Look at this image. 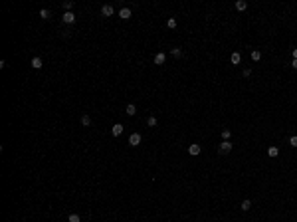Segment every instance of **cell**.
Wrapping results in <instances>:
<instances>
[{"instance_id": "6da1fadb", "label": "cell", "mask_w": 297, "mask_h": 222, "mask_svg": "<svg viewBox=\"0 0 297 222\" xmlns=\"http://www.w3.org/2000/svg\"><path fill=\"white\" fill-rule=\"evenodd\" d=\"M129 145L131 147H139L141 145V135H139V133H133L131 137H129Z\"/></svg>"}, {"instance_id": "7a4b0ae2", "label": "cell", "mask_w": 297, "mask_h": 222, "mask_svg": "<svg viewBox=\"0 0 297 222\" xmlns=\"http://www.w3.org/2000/svg\"><path fill=\"white\" fill-rule=\"evenodd\" d=\"M101 14H103V16H113L115 14V8L111 4H103V6H101Z\"/></svg>"}, {"instance_id": "3957f363", "label": "cell", "mask_w": 297, "mask_h": 222, "mask_svg": "<svg viewBox=\"0 0 297 222\" xmlns=\"http://www.w3.org/2000/svg\"><path fill=\"white\" fill-rule=\"evenodd\" d=\"M232 147H234V145H232L230 141H222L218 149H220V153H224V155H226V153H230V151H232Z\"/></svg>"}, {"instance_id": "277c9868", "label": "cell", "mask_w": 297, "mask_h": 222, "mask_svg": "<svg viewBox=\"0 0 297 222\" xmlns=\"http://www.w3.org/2000/svg\"><path fill=\"white\" fill-rule=\"evenodd\" d=\"M61 20H63L66 24H73L76 22V14H73V12H66V14L61 16Z\"/></svg>"}, {"instance_id": "5b68a950", "label": "cell", "mask_w": 297, "mask_h": 222, "mask_svg": "<svg viewBox=\"0 0 297 222\" xmlns=\"http://www.w3.org/2000/svg\"><path fill=\"white\" fill-rule=\"evenodd\" d=\"M200 151H202V149H200V145H198V143H192V145L188 147V153L192 157H196V155H200Z\"/></svg>"}, {"instance_id": "8992f818", "label": "cell", "mask_w": 297, "mask_h": 222, "mask_svg": "<svg viewBox=\"0 0 297 222\" xmlns=\"http://www.w3.org/2000/svg\"><path fill=\"white\" fill-rule=\"evenodd\" d=\"M165 61H166V54H162V52L155 54V64H156V66H162Z\"/></svg>"}, {"instance_id": "52a82bcc", "label": "cell", "mask_w": 297, "mask_h": 222, "mask_svg": "<svg viewBox=\"0 0 297 222\" xmlns=\"http://www.w3.org/2000/svg\"><path fill=\"white\" fill-rule=\"evenodd\" d=\"M42 66H44V61H42V58H40V56L32 58V67H34V70H42Z\"/></svg>"}, {"instance_id": "ba28073f", "label": "cell", "mask_w": 297, "mask_h": 222, "mask_svg": "<svg viewBox=\"0 0 297 222\" xmlns=\"http://www.w3.org/2000/svg\"><path fill=\"white\" fill-rule=\"evenodd\" d=\"M119 16H121L123 20H129V18H131V8H127V6L121 8V10H119Z\"/></svg>"}, {"instance_id": "9c48e42d", "label": "cell", "mask_w": 297, "mask_h": 222, "mask_svg": "<svg viewBox=\"0 0 297 222\" xmlns=\"http://www.w3.org/2000/svg\"><path fill=\"white\" fill-rule=\"evenodd\" d=\"M230 61L234 64V66H238V64L242 61V54H240V52H234V54L230 56Z\"/></svg>"}, {"instance_id": "30bf717a", "label": "cell", "mask_w": 297, "mask_h": 222, "mask_svg": "<svg viewBox=\"0 0 297 222\" xmlns=\"http://www.w3.org/2000/svg\"><path fill=\"white\" fill-rule=\"evenodd\" d=\"M111 133H113L115 137H119V135L123 133V125H121V123H115V125H113V129H111Z\"/></svg>"}, {"instance_id": "8fae6325", "label": "cell", "mask_w": 297, "mask_h": 222, "mask_svg": "<svg viewBox=\"0 0 297 222\" xmlns=\"http://www.w3.org/2000/svg\"><path fill=\"white\" fill-rule=\"evenodd\" d=\"M125 113H127V115H131V117H133V115L137 113V107H135L133 103H129L127 107H125Z\"/></svg>"}, {"instance_id": "7c38bea8", "label": "cell", "mask_w": 297, "mask_h": 222, "mask_svg": "<svg viewBox=\"0 0 297 222\" xmlns=\"http://www.w3.org/2000/svg\"><path fill=\"white\" fill-rule=\"evenodd\" d=\"M268 155L271 157V159H275V157L279 155V149H277V147H269V149H268Z\"/></svg>"}, {"instance_id": "4fadbf2b", "label": "cell", "mask_w": 297, "mask_h": 222, "mask_svg": "<svg viewBox=\"0 0 297 222\" xmlns=\"http://www.w3.org/2000/svg\"><path fill=\"white\" fill-rule=\"evenodd\" d=\"M81 125H83V127H89L91 125V117L89 115H83V117H81Z\"/></svg>"}, {"instance_id": "5bb4252c", "label": "cell", "mask_w": 297, "mask_h": 222, "mask_svg": "<svg viewBox=\"0 0 297 222\" xmlns=\"http://www.w3.org/2000/svg\"><path fill=\"white\" fill-rule=\"evenodd\" d=\"M240 208H242V210H244V212H248V210H250V208H252V202H250V200H244V202L240 204Z\"/></svg>"}, {"instance_id": "9a60e30c", "label": "cell", "mask_w": 297, "mask_h": 222, "mask_svg": "<svg viewBox=\"0 0 297 222\" xmlns=\"http://www.w3.org/2000/svg\"><path fill=\"white\" fill-rule=\"evenodd\" d=\"M222 137H224V141H230L232 131H230V129H222Z\"/></svg>"}, {"instance_id": "2e32d148", "label": "cell", "mask_w": 297, "mask_h": 222, "mask_svg": "<svg viewBox=\"0 0 297 222\" xmlns=\"http://www.w3.org/2000/svg\"><path fill=\"white\" fill-rule=\"evenodd\" d=\"M236 8H238V10H246V8H248V2H244V0H238V2H236Z\"/></svg>"}, {"instance_id": "e0dca14e", "label": "cell", "mask_w": 297, "mask_h": 222, "mask_svg": "<svg viewBox=\"0 0 297 222\" xmlns=\"http://www.w3.org/2000/svg\"><path fill=\"white\" fill-rule=\"evenodd\" d=\"M259 58H261V52H259V50H254V52H252V60L259 61Z\"/></svg>"}, {"instance_id": "ac0fdd59", "label": "cell", "mask_w": 297, "mask_h": 222, "mask_svg": "<svg viewBox=\"0 0 297 222\" xmlns=\"http://www.w3.org/2000/svg\"><path fill=\"white\" fill-rule=\"evenodd\" d=\"M170 54H172L175 58H180V56H182V50H180V48H172V50H170Z\"/></svg>"}, {"instance_id": "d6986e66", "label": "cell", "mask_w": 297, "mask_h": 222, "mask_svg": "<svg viewBox=\"0 0 297 222\" xmlns=\"http://www.w3.org/2000/svg\"><path fill=\"white\" fill-rule=\"evenodd\" d=\"M166 26H169L170 30H175L176 28V20L175 18H169V20H166Z\"/></svg>"}, {"instance_id": "ffe728a7", "label": "cell", "mask_w": 297, "mask_h": 222, "mask_svg": "<svg viewBox=\"0 0 297 222\" xmlns=\"http://www.w3.org/2000/svg\"><path fill=\"white\" fill-rule=\"evenodd\" d=\"M63 8H66V12H71V8H73V2H71V0H66V2H63Z\"/></svg>"}, {"instance_id": "44dd1931", "label": "cell", "mask_w": 297, "mask_h": 222, "mask_svg": "<svg viewBox=\"0 0 297 222\" xmlns=\"http://www.w3.org/2000/svg\"><path fill=\"white\" fill-rule=\"evenodd\" d=\"M40 16H42L44 20H48V18H50V10H48V8H42V10H40Z\"/></svg>"}, {"instance_id": "7402d4cb", "label": "cell", "mask_w": 297, "mask_h": 222, "mask_svg": "<svg viewBox=\"0 0 297 222\" xmlns=\"http://www.w3.org/2000/svg\"><path fill=\"white\" fill-rule=\"evenodd\" d=\"M67 220H70V222H81V218H79V214H70Z\"/></svg>"}, {"instance_id": "603a6c76", "label": "cell", "mask_w": 297, "mask_h": 222, "mask_svg": "<svg viewBox=\"0 0 297 222\" xmlns=\"http://www.w3.org/2000/svg\"><path fill=\"white\" fill-rule=\"evenodd\" d=\"M147 125L149 127H156V117H149L147 119Z\"/></svg>"}, {"instance_id": "cb8c5ba5", "label": "cell", "mask_w": 297, "mask_h": 222, "mask_svg": "<svg viewBox=\"0 0 297 222\" xmlns=\"http://www.w3.org/2000/svg\"><path fill=\"white\" fill-rule=\"evenodd\" d=\"M289 145H291V147H297V135H293V137L289 139Z\"/></svg>"}, {"instance_id": "d4e9b609", "label": "cell", "mask_w": 297, "mask_h": 222, "mask_svg": "<svg viewBox=\"0 0 297 222\" xmlns=\"http://www.w3.org/2000/svg\"><path fill=\"white\" fill-rule=\"evenodd\" d=\"M291 54H293V60H297V48H293V52H291Z\"/></svg>"}, {"instance_id": "484cf974", "label": "cell", "mask_w": 297, "mask_h": 222, "mask_svg": "<svg viewBox=\"0 0 297 222\" xmlns=\"http://www.w3.org/2000/svg\"><path fill=\"white\" fill-rule=\"evenodd\" d=\"M291 67H293V70H297V60H293V61H291Z\"/></svg>"}]
</instances>
